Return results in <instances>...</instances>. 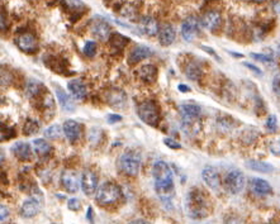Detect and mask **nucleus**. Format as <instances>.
<instances>
[{
  "label": "nucleus",
  "instance_id": "obj_41",
  "mask_svg": "<svg viewBox=\"0 0 280 224\" xmlns=\"http://www.w3.org/2000/svg\"><path fill=\"white\" fill-rule=\"evenodd\" d=\"M7 216H8V209L6 205H2L0 206V220H2V223L6 220Z\"/></svg>",
  "mask_w": 280,
  "mask_h": 224
},
{
  "label": "nucleus",
  "instance_id": "obj_40",
  "mask_svg": "<svg viewBox=\"0 0 280 224\" xmlns=\"http://www.w3.org/2000/svg\"><path fill=\"white\" fill-rule=\"evenodd\" d=\"M243 65H245V66L247 67V69H250L251 71L255 72V74H257V75H262V71H261V70H260L259 67H257V66H255V65L250 64V62H243Z\"/></svg>",
  "mask_w": 280,
  "mask_h": 224
},
{
  "label": "nucleus",
  "instance_id": "obj_42",
  "mask_svg": "<svg viewBox=\"0 0 280 224\" xmlns=\"http://www.w3.org/2000/svg\"><path fill=\"white\" fill-rule=\"evenodd\" d=\"M200 48H202L203 51H206V52H208L209 55H212V56L213 57H216L217 60H218L219 61V57L217 56V54H216V51H214V50H212L211 47H207V46H200Z\"/></svg>",
  "mask_w": 280,
  "mask_h": 224
},
{
  "label": "nucleus",
  "instance_id": "obj_5",
  "mask_svg": "<svg viewBox=\"0 0 280 224\" xmlns=\"http://www.w3.org/2000/svg\"><path fill=\"white\" fill-rule=\"evenodd\" d=\"M137 114H138L139 119L146 123L147 126L156 127L160 122V110H159L156 103L151 102V100L141 103L137 108Z\"/></svg>",
  "mask_w": 280,
  "mask_h": 224
},
{
  "label": "nucleus",
  "instance_id": "obj_48",
  "mask_svg": "<svg viewBox=\"0 0 280 224\" xmlns=\"http://www.w3.org/2000/svg\"><path fill=\"white\" fill-rule=\"evenodd\" d=\"M91 211H93V209H91V208H88V219H89V220H90V221H93V220H91Z\"/></svg>",
  "mask_w": 280,
  "mask_h": 224
},
{
  "label": "nucleus",
  "instance_id": "obj_38",
  "mask_svg": "<svg viewBox=\"0 0 280 224\" xmlns=\"http://www.w3.org/2000/svg\"><path fill=\"white\" fill-rule=\"evenodd\" d=\"M272 90L275 94L280 95V74L275 75L274 79H272Z\"/></svg>",
  "mask_w": 280,
  "mask_h": 224
},
{
  "label": "nucleus",
  "instance_id": "obj_18",
  "mask_svg": "<svg viewBox=\"0 0 280 224\" xmlns=\"http://www.w3.org/2000/svg\"><path fill=\"white\" fill-rule=\"evenodd\" d=\"M221 14L216 11H209L207 12L202 18L203 27L208 31H216L217 28L221 26Z\"/></svg>",
  "mask_w": 280,
  "mask_h": 224
},
{
  "label": "nucleus",
  "instance_id": "obj_22",
  "mask_svg": "<svg viewBox=\"0 0 280 224\" xmlns=\"http://www.w3.org/2000/svg\"><path fill=\"white\" fill-rule=\"evenodd\" d=\"M250 186L252 191L257 195H270L272 194V187L266 180L259 179V177H253L250 180Z\"/></svg>",
  "mask_w": 280,
  "mask_h": 224
},
{
  "label": "nucleus",
  "instance_id": "obj_28",
  "mask_svg": "<svg viewBox=\"0 0 280 224\" xmlns=\"http://www.w3.org/2000/svg\"><path fill=\"white\" fill-rule=\"evenodd\" d=\"M109 42H110V46H112L114 50L120 51V50L124 48V46L129 42V38L124 37V36L120 35V33H113L112 37L109 38Z\"/></svg>",
  "mask_w": 280,
  "mask_h": 224
},
{
  "label": "nucleus",
  "instance_id": "obj_24",
  "mask_svg": "<svg viewBox=\"0 0 280 224\" xmlns=\"http://www.w3.org/2000/svg\"><path fill=\"white\" fill-rule=\"evenodd\" d=\"M137 74H138L139 79L142 81L152 84L156 80V78H158V69L154 65H144V66L139 67Z\"/></svg>",
  "mask_w": 280,
  "mask_h": 224
},
{
  "label": "nucleus",
  "instance_id": "obj_21",
  "mask_svg": "<svg viewBox=\"0 0 280 224\" xmlns=\"http://www.w3.org/2000/svg\"><path fill=\"white\" fill-rule=\"evenodd\" d=\"M200 113H202V109L198 104L185 103L180 105V114H182L183 120H198Z\"/></svg>",
  "mask_w": 280,
  "mask_h": 224
},
{
  "label": "nucleus",
  "instance_id": "obj_1",
  "mask_svg": "<svg viewBox=\"0 0 280 224\" xmlns=\"http://www.w3.org/2000/svg\"><path fill=\"white\" fill-rule=\"evenodd\" d=\"M152 176H154L155 189L159 196L163 199L164 203L170 200L175 192L173 171L170 166L165 161H156L152 166Z\"/></svg>",
  "mask_w": 280,
  "mask_h": 224
},
{
  "label": "nucleus",
  "instance_id": "obj_11",
  "mask_svg": "<svg viewBox=\"0 0 280 224\" xmlns=\"http://www.w3.org/2000/svg\"><path fill=\"white\" fill-rule=\"evenodd\" d=\"M16 43L19 50L26 52V54H33V52L37 51L38 48L37 40L31 33H23V35L18 36L16 40Z\"/></svg>",
  "mask_w": 280,
  "mask_h": 224
},
{
  "label": "nucleus",
  "instance_id": "obj_12",
  "mask_svg": "<svg viewBox=\"0 0 280 224\" xmlns=\"http://www.w3.org/2000/svg\"><path fill=\"white\" fill-rule=\"evenodd\" d=\"M61 185L67 192L75 194L79 190V177L78 173L74 170H65L61 175Z\"/></svg>",
  "mask_w": 280,
  "mask_h": 224
},
{
  "label": "nucleus",
  "instance_id": "obj_3",
  "mask_svg": "<svg viewBox=\"0 0 280 224\" xmlns=\"http://www.w3.org/2000/svg\"><path fill=\"white\" fill-rule=\"evenodd\" d=\"M120 196H122V191L115 182H104L99 186L96 191V201L100 205H112L119 200Z\"/></svg>",
  "mask_w": 280,
  "mask_h": 224
},
{
  "label": "nucleus",
  "instance_id": "obj_50",
  "mask_svg": "<svg viewBox=\"0 0 280 224\" xmlns=\"http://www.w3.org/2000/svg\"><path fill=\"white\" fill-rule=\"evenodd\" d=\"M277 50H279V55H280V46H279V48H277Z\"/></svg>",
  "mask_w": 280,
  "mask_h": 224
},
{
  "label": "nucleus",
  "instance_id": "obj_46",
  "mask_svg": "<svg viewBox=\"0 0 280 224\" xmlns=\"http://www.w3.org/2000/svg\"><path fill=\"white\" fill-rule=\"evenodd\" d=\"M226 224H240V221H238L237 219H235V218H230L228 220H227Z\"/></svg>",
  "mask_w": 280,
  "mask_h": 224
},
{
  "label": "nucleus",
  "instance_id": "obj_23",
  "mask_svg": "<svg viewBox=\"0 0 280 224\" xmlns=\"http://www.w3.org/2000/svg\"><path fill=\"white\" fill-rule=\"evenodd\" d=\"M12 152L21 161H28L32 158V149H31L30 144L26 142H17L16 144H13Z\"/></svg>",
  "mask_w": 280,
  "mask_h": 224
},
{
  "label": "nucleus",
  "instance_id": "obj_27",
  "mask_svg": "<svg viewBox=\"0 0 280 224\" xmlns=\"http://www.w3.org/2000/svg\"><path fill=\"white\" fill-rule=\"evenodd\" d=\"M248 168L251 170L256 171V172H262V173H269L274 171V167H272L270 163L264 162V161H257V160H248L246 162Z\"/></svg>",
  "mask_w": 280,
  "mask_h": 224
},
{
  "label": "nucleus",
  "instance_id": "obj_49",
  "mask_svg": "<svg viewBox=\"0 0 280 224\" xmlns=\"http://www.w3.org/2000/svg\"><path fill=\"white\" fill-rule=\"evenodd\" d=\"M230 54L235 57H243L242 54H237V52H230Z\"/></svg>",
  "mask_w": 280,
  "mask_h": 224
},
{
  "label": "nucleus",
  "instance_id": "obj_16",
  "mask_svg": "<svg viewBox=\"0 0 280 224\" xmlns=\"http://www.w3.org/2000/svg\"><path fill=\"white\" fill-rule=\"evenodd\" d=\"M41 210V204L37 199H27L21 206V215L23 218H33L37 215Z\"/></svg>",
  "mask_w": 280,
  "mask_h": 224
},
{
  "label": "nucleus",
  "instance_id": "obj_9",
  "mask_svg": "<svg viewBox=\"0 0 280 224\" xmlns=\"http://www.w3.org/2000/svg\"><path fill=\"white\" fill-rule=\"evenodd\" d=\"M105 102L110 108L123 109L127 104V95L123 90L118 88H112L105 93Z\"/></svg>",
  "mask_w": 280,
  "mask_h": 224
},
{
  "label": "nucleus",
  "instance_id": "obj_10",
  "mask_svg": "<svg viewBox=\"0 0 280 224\" xmlns=\"http://www.w3.org/2000/svg\"><path fill=\"white\" fill-rule=\"evenodd\" d=\"M199 33V22L195 17H188L182 24V36L185 41L192 42Z\"/></svg>",
  "mask_w": 280,
  "mask_h": 224
},
{
  "label": "nucleus",
  "instance_id": "obj_7",
  "mask_svg": "<svg viewBox=\"0 0 280 224\" xmlns=\"http://www.w3.org/2000/svg\"><path fill=\"white\" fill-rule=\"evenodd\" d=\"M90 31L91 35L96 38L98 41L104 42L108 38L112 37V30H110V26L105 19H103L101 17H95L93 19L90 24Z\"/></svg>",
  "mask_w": 280,
  "mask_h": 224
},
{
  "label": "nucleus",
  "instance_id": "obj_25",
  "mask_svg": "<svg viewBox=\"0 0 280 224\" xmlns=\"http://www.w3.org/2000/svg\"><path fill=\"white\" fill-rule=\"evenodd\" d=\"M55 93H56L57 99H59L60 104H61L62 109L67 110V112H72L75 110V105L72 103L71 98L69 94H66V91H64V89H61L60 86H55Z\"/></svg>",
  "mask_w": 280,
  "mask_h": 224
},
{
  "label": "nucleus",
  "instance_id": "obj_45",
  "mask_svg": "<svg viewBox=\"0 0 280 224\" xmlns=\"http://www.w3.org/2000/svg\"><path fill=\"white\" fill-rule=\"evenodd\" d=\"M131 224H151L150 221L145 220V219H137V220H133Z\"/></svg>",
  "mask_w": 280,
  "mask_h": 224
},
{
  "label": "nucleus",
  "instance_id": "obj_36",
  "mask_svg": "<svg viewBox=\"0 0 280 224\" xmlns=\"http://www.w3.org/2000/svg\"><path fill=\"white\" fill-rule=\"evenodd\" d=\"M67 208H69L70 210H74V211L80 210L81 208L80 200H79L78 197H71V199H69V201H67Z\"/></svg>",
  "mask_w": 280,
  "mask_h": 224
},
{
  "label": "nucleus",
  "instance_id": "obj_35",
  "mask_svg": "<svg viewBox=\"0 0 280 224\" xmlns=\"http://www.w3.org/2000/svg\"><path fill=\"white\" fill-rule=\"evenodd\" d=\"M251 57L255 60H257V61H261V62H265V64H272L274 62V59H272V56H270V55L267 54H251Z\"/></svg>",
  "mask_w": 280,
  "mask_h": 224
},
{
  "label": "nucleus",
  "instance_id": "obj_43",
  "mask_svg": "<svg viewBox=\"0 0 280 224\" xmlns=\"http://www.w3.org/2000/svg\"><path fill=\"white\" fill-rule=\"evenodd\" d=\"M122 120V117L117 114H110L108 117V123H115V122H120Z\"/></svg>",
  "mask_w": 280,
  "mask_h": 224
},
{
  "label": "nucleus",
  "instance_id": "obj_29",
  "mask_svg": "<svg viewBox=\"0 0 280 224\" xmlns=\"http://www.w3.org/2000/svg\"><path fill=\"white\" fill-rule=\"evenodd\" d=\"M185 74H187L188 79H190V80L199 81L200 76H202V69H200L197 62H192V64L188 65Z\"/></svg>",
  "mask_w": 280,
  "mask_h": 224
},
{
  "label": "nucleus",
  "instance_id": "obj_47",
  "mask_svg": "<svg viewBox=\"0 0 280 224\" xmlns=\"http://www.w3.org/2000/svg\"><path fill=\"white\" fill-rule=\"evenodd\" d=\"M179 90L180 91H190V88L187 85H179Z\"/></svg>",
  "mask_w": 280,
  "mask_h": 224
},
{
  "label": "nucleus",
  "instance_id": "obj_14",
  "mask_svg": "<svg viewBox=\"0 0 280 224\" xmlns=\"http://www.w3.org/2000/svg\"><path fill=\"white\" fill-rule=\"evenodd\" d=\"M138 30L146 36H155L156 33L160 32L158 21L152 17H142L138 22Z\"/></svg>",
  "mask_w": 280,
  "mask_h": 224
},
{
  "label": "nucleus",
  "instance_id": "obj_20",
  "mask_svg": "<svg viewBox=\"0 0 280 224\" xmlns=\"http://www.w3.org/2000/svg\"><path fill=\"white\" fill-rule=\"evenodd\" d=\"M176 38L175 28L171 24H164L160 27V32H159V41H160L161 46H170L173 45L174 41Z\"/></svg>",
  "mask_w": 280,
  "mask_h": 224
},
{
  "label": "nucleus",
  "instance_id": "obj_13",
  "mask_svg": "<svg viewBox=\"0 0 280 224\" xmlns=\"http://www.w3.org/2000/svg\"><path fill=\"white\" fill-rule=\"evenodd\" d=\"M62 128H64V134L71 143L78 141L83 134V126L74 119H67L64 123Z\"/></svg>",
  "mask_w": 280,
  "mask_h": 224
},
{
  "label": "nucleus",
  "instance_id": "obj_34",
  "mask_svg": "<svg viewBox=\"0 0 280 224\" xmlns=\"http://www.w3.org/2000/svg\"><path fill=\"white\" fill-rule=\"evenodd\" d=\"M266 129L269 132H275L277 129V119L274 114L269 115L266 119V124H265Z\"/></svg>",
  "mask_w": 280,
  "mask_h": 224
},
{
  "label": "nucleus",
  "instance_id": "obj_19",
  "mask_svg": "<svg viewBox=\"0 0 280 224\" xmlns=\"http://www.w3.org/2000/svg\"><path fill=\"white\" fill-rule=\"evenodd\" d=\"M67 89L71 93V95L78 100H83L86 98V94H88V89L86 85L80 80V79H74V80L70 81L67 84Z\"/></svg>",
  "mask_w": 280,
  "mask_h": 224
},
{
  "label": "nucleus",
  "instance_id": "obj_2",
  "mask_svg": "<svg viewBox=\"0 0 280 224\" xmlns=\"http://www.w3.org/2000/svg\"><path fill=\"white\" fill-rule=\"evenodd\" d=\"M185 210L193 219L208 216V201L204 192L199 189H192L185 197Z\"/></svg>",
  "mask_w": 280,
  "mask_h": 224
},
{
  "label": "nucleus",
  "instance_id": "obj_30",
  "mask_svg": "<svg viewBox=\"0 0 280 224\" xmlns=\"http://www.w3.org/2000/svg\"><path fill=\"white\" fill-rule=\"evenodd\" d=\"M62 132H64V128H61L59 124H54L46 129L45 137L48 139H59L62 136Z\"/></svg>",
  "mask_w": 280,
  "mask_h": 224
},
{
  "label": "nucleus",
  "instance_id": "obj_8",
  "mask_svg": "<svg viewBox=\"0 0 280 224\" xmlns=\"http://www.w3.org/2000/svg\"><path fill=\"white\" fill-rule=\"evenodd\" d=\"M81 189L84 194L88 196H93L98 190V176L96 173L91 170H84L81 173Z\"/></svg>",
  "mask_w": 280,
  "mask_h": 224
},
{
  "label": "nucleus",
  "instance_id": "obj_31",
  "mask_svg": "<svg viewBox=\"0 0 280 224\" xmlns=\"http://www.w3.org/2000/svg\"><path fill=\"white\" fill-rule=\"evenodd\" d=\"M38 129H40V127H38L36 120L33 119L26 120V124H24L23 127V132L26 136H32V134H36L38 132Z\"/></svg>",
  "mask_w": 280,
  "mask_h": 224
},
{
  "label": "nucleus",
  "instance_id": "obj_6",
  "mask_svg": "<svg viewBox=\"0 0 280 224\" xmlns=\"http://www.w3.org/2000/svg\"><path fill=\"white\" fill-rule=\"evenodd\" d=\"M245 186V176L240 170H231L224 176V187L231 194H238Z\"/></svg>",
  "mask_w": 280,
  "mask_h": 224
},
{
  "label": "nucleus",
  "instance_id": "obj_15",
  "mask_svg": "<svg viewBox=\"0 0 280 224\" xmlns=\"http://www.w3.org/2000/svg\"><path fill=\"white\" fill-rule=\"evenodd\" d=\"M202 179L213 190H217L221 186V177H219L218 171L214 167H211V166H208V167H206L202 171Z\"/></svg>",
  "mask_w": 280,
  "mask_h": 224
},
{
  "label": "nucleus",
  "instance_id": "obj_26",
  "mask_svg": "<svg viewBox=\"0 0 280 224\" xmlns=\"http://www.w3.org/2000/svg\"><path fill=\"white\" fill-rule=\"evenodd\" d=\"M33 149L40 157H47L52 153V147L45 141V139H35L33 141Z\"/></svg>",
  "mask_w": 280,
  "mask_h": 224
},
{
  "label": "nucleus",
  "instance_id": "obj_4",
  "mask_svg": "<svg viewBox=\"0 0 280 224\" xmlns=\"http://www.w3.org/2000/svg\"><path fill=\"white\" fill-rule=\"evenodd\" d=\"M118 166H119L120 171L125 175L136 176L139 171V167H141V156L133 149H128L123 155H120L119 160H118Z\"/></svg>",
  "mask_w": 280,
  "mask_h": 224
},
{
  "label": "nucleus",
  "instance_id": "obj_17",
  "mask_svg": "<svg viewBox=\"0 0 280 224\" xmlns=\"http://www.w3.org/2000/svg\"><path fill=\"white\" fill-rule=\"evenodd\" d=\"M152 55V50L147 46H136L131 51L128 57V64L129 65H134L138 64V62L144 61L145 59H149L150 56Z\"/></svg>",
  "mask_w": 280,
  "mask_h": 224
},
{
  "label": "nucleus",
  "instance_id": "obj_39",
  "mask_svg": "<svg viewBox=\"0 0 280 224\" xmlns=\"http://www.w3.org/2000/svg\"><path fill=\"white\" fill-rule=\"evenodd\" d=\"M270 151H271L274 155L276 156H280V142H272L271 144H270Z\"/></svg>",
  "mask_w": 280,
  "mask_h": 224
},
{
  "label": "nucleus",
  "instance_id": "obj_33",
  "mask_svg": "<svg viewBox=\"0 0 280 224\" xmlns=\"http://www.w3.org/2000/svg\"><path fill=\"white\" fill-rule=\"evenodd\" d=\"M83 52L88 57H93L96 52V43L94 41H88L83 48Z\"/></svg>",
  "mask_w": 280,
  "mask_h": 224
},
{
  "label": "nucleus",
  "instance_id": "obj_44",
  "mask_svg": "<svg viewBox=\"0 0 280 224\" xmlns=\"http://www.w3.org/2000/svg\"><path fill=\"white\" fill-rule=\"evenodd\" d=\"M2 31H6V28H7V21H6V14L2 12Z\"/></svg>",
  "mask_w": 280,
  "mask_h": 224
},
{
  "label": "nucleus",
  "instance_id": "obj_37",
  "mask_svg": "<svg viewBox=\"0 0 280 224\" xmlns=\"http://www.w3.org/2000/svg\"><path fill=\"white\" fill-rule=\"evenodd\" d=\"M164 143L169 147V148H173V149H180L182 148V144L179 142L174 141L173 138H164Z\"/></svg>",
  "mask_w": 280,
  "mask_h": 224
},
{
  "label": "nucleus",
  "instance_id": "obj_32",
  "mask_svg": "<svg viewBox=\"0 0 280 224\" xmlns=\"http://www.w3.org/2000/svg\"><path fill=\"white\" fill-rule=\"evenodd\" d=\"M43 89V85L36 80H30L27 84V93L30 96H35L40 94V91Z\"/></svg>",
  "mask_w": 280,
  "mask_h": 224
}]
</instances>
